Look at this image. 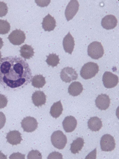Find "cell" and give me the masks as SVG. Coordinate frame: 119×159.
<instances>
[{"label": "cell", "mask_w": 119, "mask_h": 159, "mask_svg": "<svg viewBox=\"0 0 119 159\" xmlns=\"http://www.w3.org/2000/svg\"><path fill=\"white\" fill-rule=\"evenodd\" d=\"M77 124L76 119L72 116L65 117L62 122L63 128L66 133H71L74 131L77 127Z\"/></svg>", "instance_id": "11"}, {"label": "cell", "mask_w": 119, "mask_h": 159, "mask_svg": "<svg viewBox=\"0 0 119 159\" xmlns=\"http://www.w3.org/2000/svg\"><path fill=\"white\" fill-rule=\"evenodd\" d=\"M88 126L92 131H98L103 127V123L101 119L99 117H92L88 121Z\"/></svg>", "instance_id": "19"}, {"label": "cell", "mask_w": 119, "mask_h": 159, "mask_svg": "<svg viewBox=\"0 0 119 159\" xmlns=\"http://www.w3.org/2000/svg\"><path fill=\"white\" fill-rule=\"evenodd\" d=\"M3 46V42L2 38H0V49L2 48Z\"/></svg>", "instance_id": "31"}, {"label": "cell", "mask_w": 119, "mask_h": 159, "mask_svg": "<svg viewBox=\"0 0 119 159\" xmlns=\"http://www.w3.org/2000/svg\"><path fill=\"white\" fill-rule=\"evenodd\" d=\"M100 147L102 151L111 152L114 150L116 147L114 138L109 134L104 135L100 141Z\"/></svg>", "instance_id": "5"}, {"label": "cell", "mask_w": 119, "mask_h": 159, "mask_svg": "<svg viewBox=\"0 0 119 159\" xmlns=\"http://www.w3.org/2000/svg\"><path fill=\"white\" fill-rule=\"evenodd\" d=\"M48 159H63L62 154L59 152H52L49 155Z\"/></svg>", "instance_id": "29"}, {"label": "cell", "mask_w": 119, "mask_h": 159, "mask_svg": "<svg viewBox=\"0 0 119 159\" xmlns=\"http://www.w3.org/2000/svg\"><path fill=\"white\" fill-rule=\"evenodd\" d=\"M20 55L25 59H29L34 56V49L30 45L25 44L23 45L20 50Z\"/></svg>", "instance_id": "22"}, {"label": "cell", "mask_w": 119, "mask_h": 159, "mask_svg": "<svg viewBox=\"0 0 119 159\" xmlns=\"http://www.w3.org/2000/svg\"><path fill=\"white\" fill-rule=\"evenodd\" d=\"M63 46L65 52L72 54L74 49L75 41L74 38L69 32L64 38Z\"/></svg>", "instance_id": "14"}, {"label": "cell", "mask_w": 119, "mask_h": 159, "mask_svg": "<svg viewBox=\"0 0 119 159\" xmlns=\"http://www.w3.org/2000/svg\"><path fill=\"white\" fill-rule=\"evenodd\" d=\"M60 76L61 79L63 81L69 83L72 81L77 79L78 75L73 68L67 67L62 70Z\"/></svg>", "instance_id": "7"}, {"label": "cell", "mask_w": 119, "mask_h": 159, "mask_svg": "<svg viewBox=\"0 0 119 159\" xmlns=\"http://www.w3.org/2000/svg\"><path fill=\"white\" fill-rule=\"evenodd\" d=\"M8 38L10 42L13 45H19L24 43L26 37L23 31L16 29L12 31Z\"/></svg>", "instance_id": "8"}, {"label": "cell", "mask_w": 119, "mask_h": 159, "mask_svg": "<svg viewBox=\"0 0 119 159\" xmlns=\"http://www.w3.org/2000/svg\"><path fill=\"white\" fill-rule=\"evenodd\" d=\"M63 109L61 101L54 103L51 107L50 113L51 116L55 118H57L62 114Z\"/></svg>", "instance_id": "21"}, {"label": "cell", "mask_w": 119, "mask_h": 159, "mask_svg": "<svg viewBox=\"0 0 119 159\" xmlns=\"http://www.w3.org/2000/svg\"><path fill=\"white\" fill-rule=\"evenodd\" d=\"M32 79V71L25 60L9 56L0 61V84L5 89H22L30 83Z\"/></svg>", "instance_id": "1"}, {"label": "cell", "mask_w": 119, "mask_h": 159, "mask_svg": "<svg viewBox=\"0 0 119 159\" xmlns=\"http://www.w3.org/2000/svg\"><path fill=\"white\" fill-rule=\"evenodd\" d=\"M51 141L54 147L59 150H62L67 143L66 136L61 130L55 131L51 136Z\"/></svg>", "instance_id": "3"}, {"label": "cell", "mask_w": 119, "mask_h": 159, "mask_svg": "<svg viewBox=\"0 0 119 159\" xmlns=\"http://www.w3.org/2000/svg\"><path fill=\"white\" fill-rule=\"evenodd\" d=\"M42 158V154L40 152L37 150H32L29 153L28 156V159H40Z\"/></svg>", "instance_id": "26"}, {"label": "cell", "mask_w": 119, "mask_h": 159, "mask_svg": "<svg viewBox=\"0 0 119 159\" xmlns=\"http://www.w3.org/2000/svg\"><path fill=\"white\" fill-rule=\"evenodd\" d=\"M84 140L81 137L77 138L71 144L70 150L72 154L79 153L84 146Z\"/></svg>", "instance_id": "20"}, {"label": "cell", "mask_w": 119, "mask_h": 159, "mask_svg": "<svg viewBox=\"0 0 119 159\" xmlns=\"http://www.w3.org/2000/svg\"><path fill=\"white\" fill-rule=\"evenodd\" d=\"M110 103V99L107 94L99 95L95 100L97 107L101 110H105L108 108Z\"/></svg>", "instance_id": "12"}, {"label": "cell", "mask_w": 119, "mask_h": 159, "mask_svg": "<svg viewBox=\"0 0 119 159\" xmlns=\"http://www.w3.org/2000/svg\"><path fill=\"white\" fill-rule=\"evenodd\" d=\"M99 71V66L97 63L89 62L85 64L80 71V75L85 80H88L95 77Z\"/></svg>", "instance_id": "2"}, {"label": "cell", "mask_w": 119, "mask_h": 159, "mask_svg": "<svg viewBox=\"0 0 119 159\" xmlns=\"http://www.w3.org/2000/svg\"><path fill=\"white\" fill-rule=\"evenodd\" d=\"M1 57H2V55H1V52H0V61H1Z\"/></svg>", "instance_id": "32"}, {"label": "cell", "mask_w": 119, "mask_h": 159, "mask_svg": "<svg viewBox=\"0 0 119 159\" xmlns=\"http://www.w3.org/2000/svg\"><path fill=\"white\" fill-rule=\"evenodd\" d=\"M11 25L7 21L0 20V34H6L9 32Z\"/></svg>", "instance_id": "25"}, {"label": "cell", "mask_w": 119, "mask_h": 159, "mask_svg": "<svg viewBox=\"0 0 119 159\" xmlns=\"http://www.w3.org/2000/svg\"><path fill=\"white\" fill-rule=\"evenodd\" d=\"M8 102V99L5 95L0 94V109L6 107Z\"/></svg>", "instance_id": "28"}, {"label": "cell", "mask_w": 119, "mask_h": 159, "mask_svg": "<svg viewBox=\"0 0 119 159\" xmlns=\"http://www.w3.org/2000/svg\"><path fill=\"white\" fill-rule=\"evenodd\" d=\"M6 121L5 115L2 112H0V129L4 127Z\"/></svg>", "instance_id": "30"}, {"label": "cell", "mask_w": 119, "mask_h": 159, "mask_svg": "<svg viewBox=\"0 0 119 159\" xmlns=\"http://www.w3.org/2000/svg\"><path fill=\"white\" fill-rule=\"evenodd\" d=\"M6 138L8 143L13 145L20 143L22 140L21 134L17 130H13L7 133Z\"/></svg>", "instance_id": "17"}, {"label": "cell", "mask_w": 119, "mask_h": 159, "mask_svg": "<svg viewBox=\"0 0 119 159\" xmlns=\"http://www.w3.org/2000/svg\"><path fill=\"white\" fill-rule=\"evenodd\" d=\"M88 55L92 59H99L103 57L104 54V50L100 42H93L88 47Z\"/></svg>", "instance_id": "4"}, {"label": "cell", "mask_w": 119, "mask_h": 159, "mask_svg": "<svg viewBox=\"0 0 119 159\" xmlns=\"http://www.w3.org/2000/svg\"><path fill=\"white\" fill-rule=\"evenodd\" d=\"M117 18L113 15L106 16L101 21L102 27L106 30L114 29L117 26Z\"/></svg>", "instance_id": "13"}, {"label": "cell", "mask_w": 119, "mask_h": 159, "mask_svg": "<svg viewBox=\"0 0 119 159\" xmlns=\"http://www.w3.org/2000/svg\"><path fill=\"white\" fill-rule=\"evenodd\" d=\"M8 8L5 2L0 1V17L5 16L7 14Z\"/></svg>", "instance_id": "27"}, {"label": "cell", "mask_w": 119, "mask_h": 159, "mask_svg": "<svg viewBox=\"0 0 119 159\" xmlns=\"http://www.w3.org/2000/svg\"><path fill=\"white\" fill-rule=\"evenodd\" d=\"M42 27L45 31H53L56 27V21L55 18L48 14L43 19L42 23Z\"/></svg>", "instance_id": "15"}, {"label": "cell", "mask_w": 119, "mask_h": 159, "mask_svg": "<svg viewBox=\"0 0 119 159\" xmlns=\"http://www.w3.org/2000/svg\"><path fill=\"white\" fill-rule=\"evenodd\" d=\"M83 86L80 82H74L69 85L68 91L69 94L75 97L80 95L83 92Z\"/></svg>", "instance_id": "18"}, {"label": "cell", "mask_w": 119, "mask_h": 159, "mask_svg": "<svg viewBox=\"0 0 119 159\" xmlns=\"http://www.w3.org/2000/svg\"><path fill=\"white\" fill-rule=\"evenodd\" d=\"M32 81V86L37 89L43 87L46 83L45 78L42 75H37L33 76Z\"/></svg>", "instance_id": "23"}, {"label": "cell", "mask_w": 119, "mask_h": 159, "mask_svg": "<svg viewBox=\"0 0 119 159\" xmlns=\"http://www.w3.org/2000/svg\"><path fill=\"white\" fill-rule=\"evenodd\" d=\"M79 5L78 1L72 0L69 2L66 7L65 11V16L68 21L73 19L78 11Z\"/></svg>", "instance_id": "9"}, {"label": "cell", "mask_w": 119, "mask_h": 159, "mask_svg": "<svg viewBox=\"0 0 119 159\" xmlns=\"http://www.w3.org/2000/svg\"><path fill=\"white\" fill-rule=\"evenodd\" d=\"M21 125L24 131L27 133H32L37 129L38 123L34 118L27 117L23 119Z\"/></svg>", "instance_id": "10"}, {"label": "cell", "mask_w": 119, "mask_h": 159, "mask_svg": "<svg viewBox=\"0 0 119 159\" xmlns=\"http://www.w3.org/2000/svg\"><path fill=\"white\" fill-rule=\"evenodd\" d=\"M46 61L47 64L52 67H55L57 66L59 64L60 59L59 56L56 55V54L52 53L50 54L47 56V59Z\"/></svg>", "instance_id": "24"}, {"label": "cell", "mask_w": 119, "mask_h": 159, "mask_svg": "<svg viewBox=\"0 0 119 159\" xmlns=\"http://www.w3.org/2000/svg\"><path fill=\"white\" fill-rule=\"evenodd\" d=\"M103 82L105 87L112 89L117 86L119 82L118 77L111 72L106 71L103 75Z\"/></svg>", "instance_id": "6"}, {"label": "cell", "mask_w": 119, "mask_h": 159, "mask_svg": "<svg viewBox=\"0 0 119 159\" xmlns=\"http://www.w3.org/2000/svg\"><path fill=\"white\" fill-rule=\"evenodd\" d=\"M32 100L35 106L39 107L46 103V96L43 92L37 91L33 94Z\"/></svg>", "instance_id": "16"}]
</instances>
